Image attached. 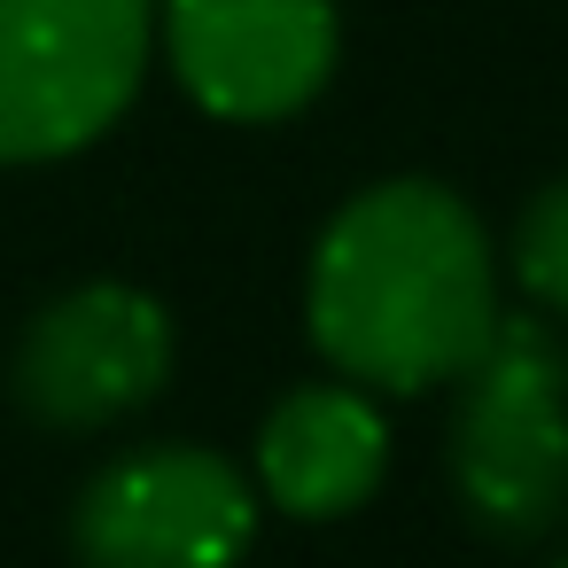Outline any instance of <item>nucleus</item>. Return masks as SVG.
<instances>
[{
    "label": "nucleus",
    "instance_id": "9",
    "mask_svg": "<svg viewBox=\"0 0 568 568\" xmlns=\"http://www.w3.org/2000/svg\"><path fill=\"white\" fill-rule=\"evenodd\" d=\"M552 568H568V552H560V560H552Z\"/></svg>",
    "mask_w": 568,
    "mask_h": 568
},
{
    "label": "nucleus",
    "instance_id": "4",
    "mask_svg": "<svg viewBox=\"0 0 568 568\" xmlns=\"http://www.w3.org/2000/svg\"><path fill=\"white\" fill-rule=\"evenodd\" d=\"M257 483L211 444H133L87 475L71 506L79 568H242L257 545Z\"/></svg>",
    "mask_w": 568,
    "mask_h": 568
},
{
    "label": "nucleus",
    "instance_id": "1",
    "mask_svg": "<svg viewBox=\"0 0 568 568\" xmlns=\"http://www.w3.org/2000/svg\"><path fill=\"white\" fill-rule=\"evenodd\" d=\"M304 327L374 397L452 389L498 327V257L475 203L444 180L358 187L312 242Z\"/></svg>",
    "mask_w": 568,
    "mask_h": 568
},
{
    "label": "nucleus",
    "instance_id": "8",
    "mask_svg": "<svg viewBox=\"0 0 568 568\" xmlns=\"http://www.w3.org/2000/svg\"><path fill=\"white\" fill-rule=\"evenodd\" d=\"M506 273L545 320H568V172L521 203V219L506 234Z\"/></svg>",
    "mask_w": 568,
    "mask_h": 568
},
{
    "label": "nucleus",
    "instance_id": "7",
    "mask_svg": "<svg viewBox=\"0 0 568 568\" xmlns=\"http://www.w3.org/2000/svg\"><path fill=\"white\" fill-rule=\"evenodd\" d=\"M382 475H389V420H382L374 389H358L343 374L296 382L257 420L250 483L288 521H343L382 490Z\"/></svg>",
    "mask_w": 568,
    "mask_h": 568
},
{
    "label": "nucleus",
    "instance_id": "6",
    "mask_svg": "<svg viewBox=\"0 0 568 568\" xmlns=\"http://www.w3.org/2000/svg\"><path fill=\"white\" fill-rule=\"evenodd\" d=\"M156 40L195 110L281 125L335 79L343 17L335 0H156Z\"/></svg>",
    "mask_w": 568,
    "mask_h": 568
},
{
    "label": "nucleus",
    "instance_id": "3",
    "mask_svg": "<svg viewBox=\"0 0 568 568\" xmlns=\"http://www.w3.org/2000/svg\"><path fill=\"white\" fill-rule=\"evenodd\" d=\"M156 0H0V164H63L141 94Z\"/></svg>",
    "mask_w": 568,
    "mask_h": 568
},
{
    "label": "nucleus",
    "instance_id": "2",
    "mask_svg": "<svg viewBox=\"0 0 568 568\" xmlns=\"http://www.w3.org/2000/svg\"><path fill=\"white\" fill-rule=\"evenodd\" d=\"M444 459L483 537L537 545L568 521V343L545 312H498L459 374Z\"/></svg>",
    "mask_w": 568,
    "mask_h": 568
},
{
    "label": "nucleus",
    "instance_id": "5",
    "mask_svg": "<svg viewBox=\"0 0 568 568\" xmlns=\"http://www.w3.org/2000/svg\"><path fill=\"white\" fill-rule=\"evenodd\" d=\"M164 382H172V312L133 281H79L55 304H40L9 366L17 405L63 436L156 405Z\"/></svg>",
    "mask_w": 568,
    "mask_h": 568
}]
</instances>
